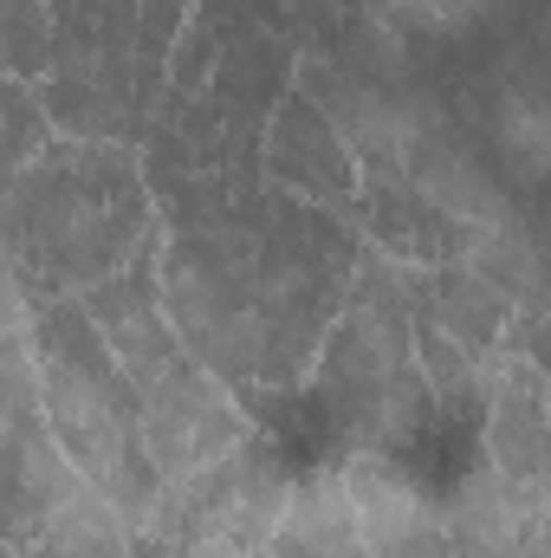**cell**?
<instances>
[{"mask_svg": "<svg viewBox=\"0 0 551 558\" xmlns=\"http://www.w3.org/2000/svg\"><path fill=\"white\" fill-rule=\"evenodd\" d=\"M421 299H428L421 318H434L448 338H461V344H474V351H487V357L506 351L513 318H519V299H513L506 286H493L474 260H441V267H428V274H421Z\"/></svg>", "mask_w": 551, "mask_h": 558, "instance_id": "8fae6325", "label": "cell"}, {"mask_svg": "<svg viewBox=\"0 0 551 558\" xmlns=\"http://www.w3.org/2000/svg\"><path fill=\"white\" fill-rule=\"evenodd\" d=\"M267 175L279 189H292L298 202H318V208H338V215L364 208V162L351 156L344 131L298 85L267 111Z\"/></svg>", "mask_w": 551, "mask_h": 558, "instance_id": "277c9868", "label": "cell"}, {"mask_svg": "<svg viewBox=\"0 0 551 558\" xmlns=\"http://www.w3.org/2000/svg\"><path fill=\"white\" fill-rule=\"evenodd\" d=\"M156 247L149 175L124 143L59 137L33 169L7 175V260L39 299H78Z\"/></svg>", "mask_w": 551, "mask_h": 558, "instance_id": "6da1fadb", "label": "cell"}, {"mask_svg": "<svg viewBox=\"0 0 551 558\" xmlns=\"http://www.w3.org/2000/svg\"><path fill=\"white\" fill-rule=\"evenodd\" d=\"M59 65V13L52 0H7V78L46 85Z\"/></svg>", "mask_w": 551, "mask_h": 558, "instance_id": "5bb4252c", "label": "cell"}, {"mask_svg": "<svg viewBox=\"0 0 551 558\" xmlns=\"http://www.w3.org/2000/svg\"><path fill=\"white\" fill-rule=\"evenodd\" d=\"M59 143V124L46 111V98L26 85V78H7V131H0V149H7V175L33 169L46 149Z\"/></svg>", "mask_w": 551, "mask_h": 558, "instance_id": "9a60e30c", "label": "cell"}, {"mask_svg": "<svg viewBox=\"0 0 551 558\" xmlns=\"http://www.w3.org/2000/svg\"><path fill=\"white\" fill-rule=\"evenodd\" d=\"M33 338H39V410L52 422L59 448L105 500H118L137 526H149L169 481L143 441L131 377L105 344L98 318L85 312V299H39Z\"/></svg>", "mask_w": 551, "mask_h": 558, "instance_id": "7a4b0ae2", "label": "cell"}, {"mask_svg": "<svg viewBox=\"0 0 551 558\" xmlns=\"http://www.w3.org/2000/svg\"><path fill=\"white\" fill-rule=\"evenodd\" d=\"M441 507H448V558H551L539 487L500 474L487 454Z\"/></svg>", "mask_w": 551, "mask_h": 558, "instance_id": "5b68a950", "label": "cell"}, {"mask_svg": "<svg viewBox=\"0 0 551 558\" xmlns=\"http://www.w3.org/2000/svg\"><path fill=\"white\" fill-rule=\"evenodd\" d=\"M344 481L357 494L370 558H448V507L390 468V454H351Z\"/></svg>", "mask_w": 551, "mask_h": 558, "instance_id": "ba28073f", "label": "cell"}, {"mask_svg": "<svg viewBox=\"0 0 551 558\" xmlns=\"http://www.w3.org/2000/svg\"><path fill=\"white\" fill-rule=\"evenodd\" d=\"M7 558H26V553H7Z\"/></svg>", "mask_w": 551, "mask_h": 558, "instance_id": "2e32d148", "label": "cell"}, {"mask_svg": "<svg viewBox=\"0 0 551 558\" xmlns=\"http://www.w3.org/2000/svg\"><path fill=\"white\" fill-rule=\"evenodd\" d=\"M260 558H370L364 539V513L344 474H311L292 487L285 520L273 526Z\"/></svg>", "mask_w": 551, "mask_h": 558, "instance_id": "30bf717a", "label": "cell"}, {"mask_svg": "<svg viewBox=\"0 0 551 558\" xmlns=\"http://www.w3.org/2000/svg\"><path fill=\"white\" fill-rule=\"evenodd\" d=\"M480 441H487V461L513 481H532L551 468V377L519 357V351H500L493 357V384H487V410H480Z\"/></svg>", "mask_w": 551, "mask_h": 558, "instance_id": "9c48e42d", "label": "cell"}, {"mask_svg": "<svg viewBox=\"0 0 551 558\" xmlns=\"http://www.w3.org/2000/svg\"><path fill=\"white\" fill-rule=\"evenodd\" d=\"M325 410L344 422L357 454H390L421 435V422L434 416L428 377L415 364V318L377 312V305H338L318 371H311Z\"/></svg>", "mask_w": 551, "mask_h": 558, "instance_id": "3957f363", "label": "cell"}, {"mask_svg": "<svg viewBox=\"0 0 551 558\" xmlns=\"http://www.w3.org/2000/svg\"><path fill=\"white\" fill-rule=\"evenodd\" d=\"M364 13L377 20V26H390L403 46H448V39H467L487 13H493V0H364Z\"/></svg>", "mask_w": 551, "mask_h": 558, "instance_id": "4fadbf2b", "label": "cell"}, {"mask_svg": "<svg viewBox=\"0 0 551 558\" xmlns=\"http://www.w3.org/2000/svg\"><path fill=\"white\" fill-rule=\"evenodd\" d=\"M467 137L487 156V169L506 182L513 202H532L551 182V98L532 78H519L513 65H506V78L487 85Z\"/></svg>", "mask_w": 551, "mask_h": 558, "instance_id": "52a82bcc", "label": "cell"}, {"mask_svg": "<svg viewBox=\"0 0 551 558\" xmlns=\"http://www.w3.org/2000/svg\"><path fill=\"white\" fill-rule=\"evenodd\" d=\"M415 364L428 377V397L434 410H487V384H493V357L448 338L434 318L415 325Z\"/></svg>", "mask_w": 551, "mask_h": 558, "instance_id": "7c38bea8", "label": "cell"}, {"mask_svg": "<svg viewBox=\"0 0 551 558\" xmlns=\"http://www.w3.org/2000/svg\"><path fill=\"white\" fill-rule=\"evenodd\" d=\"M85 487L72 454L59 448L46 410H0V500H7V553H33L52 507Z\"/></svg>", "mask_w": 551, "mask_h": 558, "instance_id": "8992f818", "label": "cell"}]
</instances>
